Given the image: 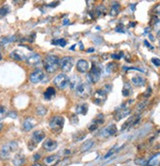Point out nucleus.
I'll return each instance as SVG.
<instances>
[{
	"instance_id": "f257e3e1",
	"label": "nucleus",
	"mask_w": 160,
	"mask_h": 166,
	"mask_svg": "<svg viewBox=\"0 0 160 166\" xmlns=\"http://www.w3.org/2000/svg\"><path fill=\"white\" fill-rule=\"evenodd\" d=\"M59 62L60 59L56 55H47L44 58V61H43V66H44L45 71L49 73V74L55 73L59 68Z\"/></svg>"
},
{
	"instance_id": "f03ea898",
	"label": "nucleus",
	"mask_w": 160,
	"mask_h": 166,
	"mask_svg": "<svg viewBox=\"0 0 160 166\" xmlns=\"http://www.w3.org/2000/svg\"><path fill=\"white\" fill-rule=\"evenodd\" d=\"M19 144L16 141L8 142L7 144L2 145L1 150H0V158L3 160H7L10 158L11 154L18 150Z\"/></svg>"
},
{
	"instance_id": "7ed1b4c3",
	"label": "nucleus",
	"mask_w": 160,
	"mask_h": 166,
	"mask_svg": "<svg viewBox=\"0 0 160 166\" xmlns=\"http://www.w3.org/2000/svg\"><path fill=\"white\" fill-rule=\"evenodd\" d=\"M64 123H65V120H64L63 116L55 115L49 120V127L55 133H60L63 129Z\"/></svg>"
},
{
	"instance_id": "20e7f679",
	"label": "nucleus",
	"mask_w": 160,
	"mask_h": 166,
	"mask_svg": "<svg viewBox=\"0 0 160 166\" xmlns=\"http://www.w3.org/2000/svg\"><path fill=\"white\" fill-rule=\"evenodd\" d=\"M75 92L81 98H86L91 94V87L88 83H81L75 89Z\"/></svg>"
},
{
	"instance_id": "39448f33",
	"label": "nucleus",
	"mask_w": 160,
	"mask_h": 166,
	"mask_svg": "<svg viewBox=\"0 0 160 166\" xmlns=\"http://www.w3.org/2000/svg\"><path fill=\"white\" fill-rule=\"evenodd\" d=\"M101 75V69L99 66H96L94 64L91 69V71L88 74V80L91 84H95L99 81Z\"/></svg>"
},
{
	"instance_id": "423d86ee",
	"label": "nucleus",
	"mask_w": 160,
	"mask_h": 166,
	"mask_svg": "<svg viewBox=\"0 0 160 166\" xmlns=\"http://www.w3.org/2000/svg\"><path fill=\"white\" fill-rule=\"evenodd\" d=\"M54 85L60 89H65L69 85V77L65 73H61V74L57 75L56 78L54 79Z\"/></svg>"
},
{
	"instance_id": "0eeeda50",
	"label": "nucleus",
	"mask_w": 160,
	"mask_h": 166,
	"mask_svg": "<svg viewBox=\"0 0 160 166\" xmlns=\"http://www.w3.org/2000/svg\"><path fill=\"white\" fill-rule=\"evenodd\" d=\"M74 65V59L71 56H64L60 59L59 67L63 72H70Z\"/></svg>"
},
{
	"instance_id": "6e6552de",
	"label": "nucleus",
	"mask_w": 160,
	"mask_h": 166,
	"mask_svg": "<svg viewBox=\"0 0 160 166\" xmlns=\"http://www.w3.org/2000/svg\"><path fill=\"white\" fill-rule=\"evenodd\" d=\"M117 133V127H116L115 124H110L107 127L103 128L102 130L98 133V136L101 137V138H109L113 135Z\"/></svg>"
},
{
	"instance_id": "1a4fd4ad",
	"label": "nucleus",
	"mask_w": 160,
	"mask_h": 166,
	"mask_svg": "<svg viewBox=\"0 0 160 166\" xmlns=\"http://www.w3.org/2000/svg\"><path fill=\"white\" fill-rule=\"evenodd\" d=\"M107 98V92L104 89H98L94 94V102L97 105H101L105 102Z\"/></svg>"
},
{
	"instance_id": "9d476101",
	"label": "nucleus",
	"mask_w": 160,
	"mask_h": 166,
	"mask_svg": "<svg viewBox=\"0 0 160 166\" xmlns=\"http://www.w3.org/2000/svg\"><path fill=\"white\" fill-rule=\"evenodd\" d=\"M44 79V73L42 70L36 69L30 75V81L33 84H39Z\"/></svg>"
},
{
	"instance_id": "9b49d317",
	"label": "nucleus",
	"mask_w": 160,
	"mask_h": 166,
	"mask_svg": "<svg viewBox=\"0 0 160 166\" xmlns=\"http://www.w3.org/2000/svg\"><path fill=\"white\" fill-rule=\"evenodd\" d=\"M57 147H58L57 142L52 139H46L42 144L43 150H45L46 151H53L56 150Z\"/></svg>"
},
{
	"instance_id": "f8f14e48",
	"label": "nucleus",
	"mask_w": 160,
	"mask_h": 166,
	"mask_svg": "<svg viewBox=\"0 0 160 166\" xmlns=\"http://www.w3.org/2000/svg\"><path fill=\"white\" fill-rule=\"evenodd\" d=\"M26 61H27V63L29 65L36 66V65H39V64L41 62V57H40V55L39 53H31L26 58Z\"/></svg>"
},
{
	"instance_id": "ddd939ff",
	"label": "nucleus",
	"mask_w": 160,
	"mask_h": 166,
	"mask_svg": "<svg viewBox=\"0 0 160 166\" xmlns=\"http://www.w3.org/2000/svg\"><path fill=\"white\" fill-rule=\"evenodd\" d=\"M44 138H45L44 132L41 130H37V131H36V132H34L33 136H31V142H33L34 145H37L39 142H42L43 140H44Z\"/></svg>"
},
{
	"instance_id": "4468645a",
	"label": "nucleus",
	"mask_w": 160,
	"mask_h": 166,
	"mask_svg": "<svg viewBox=\"0 0 160 166\" xmlns=\"http://www.w3.org/2000/svg\"><path fill=\"white\" fill-rule=\"evenodd\" d=\"M60 161V156L58 154H53V155H49L45 157L43 162L46 166H54Z\"/></svg>"
},
{
	"instance_id": "2eb2a0df",
	"label": "nucleus",
	"mask_w": 160,
	"mask_h": 166,
	"mask_svg": "<svg viewBox=\"0 0 160 166\" xmlns=\"http://www.w3.org/2000/svg\"><path fill=\"white\" fill-rule=\"evenodd\" d=\"M77 70L80 73H86L89 70V64L86 60L81 59L77 62Z\"/></svg>"
},
{
	"instance_id": "dca6fc26",
	"label": "nucleus",
	"mask_w": 160,
	"mask_h": 166,
	"mask_svg": "<svg viewBox=\"0 0 160 166\" xmlns=\"http://www.w3.org/2000/svg\"><path fill=\"white\" fill-rule=\"evenodd\" d=\"M34 126H36V121H34V118L29 117V118L26 119L24 122H23V130H24L25 132H29V131H31Z\"/></svg>"
},
{
	"instance_id": "f3484780",
	"label": "nucleus",
	"mask_w": 160,
	"mask_h": 166,
	"mask_svg": "<svg viewBox=\"0 0 160 166\" xmlns=\"http://www.w3.org/2000/svg\"><path fill=\"white\" fill-rule=\"evenodd\" d=\"M81 83H82V80H81V78L77 75H74V76H72L71 78H69V86H70V88L72 89H74V91L78 88V86L80 85Z\"/></svg>"
},
{
	"instance_id": "a211bd4d",
	"label": "nucleus",
	"mask_w": 160,
	"mask_h": 166,
	"mask_svg": "<svg viewBox=\"0 0 160 166\" xmlns=\"http://www.w3.org/2000/svg\"><path fill=\"white\" fill-rule=\"evenodd\" d=\"M26 163V157L23 153H18L14 156L13 164L15 166H23Z\"/></svg>"
},
{
	"instance_id": "6ab92c4d",
	"label": "nucleus",
	"mask_w": 160,
	"mask_h": 166,
	"mask_svg": "<svg viewBox=\"0 0 160 166\" xmlns=\"http://www.w3.org/2000/svg\"><path fill=\"white\" fill-rule=\"evenodd\" d=\"M10 57L12 58V59L16 60V61H24V60H26L25 54L23 53L22 51H19V50H14V51L11 52Z\"/></svg>"
},
{
	"instance_id": "aec40b11",
	"label": "nucleus",
	"mask_w": 160,
	"mask_h": 166,
	"mask_svg": "<svg viewBox=\"0 0 160 166\" xmlns=\"http://www.w3.org/2000/svg\"><path fill=\"white\" fill-rule=\"evenodd\" d=\"M88 110H89V105L86 103H81L76 106V112L78 114L86 115L88 113Z\"/></svg>"
},
{
	"instance_id": "412c9836",
	"label": "nucleus",
	"mask_w": 160,
	"mask_h": 166,
	"mask_svg": "<svg viewBox=\"0 0 160 166\" xmlns=\"http://www.w3.org/2000/svg\"><path fill=\"white\" fill-rule=\"evenodd\" d=\"M94 145V140H86V142H84V144L81 147V151L82 152H86V151L89 150Z\"/></svg>"
},
{
	"instance_id": "4be33fe9",
	"label": "nucleus",
	"mask_w": 160,
	"mask_h": 166,
	"mask_svg": "<svg viewBox=\"0 0 160 166\" xmlns=\"http://www.w3.org/2000/svg\"><path fill=\"white\" fill-rule=\"evenodd\" d=\"M131 113V109L129 108H123V109H118V113L116 114L115 116V119L117 121L121 120L122 118L126 117V116H128Z\"/></svg>"
},
{
	"instance_id": "5701e85b",
	"label": "nucleus",
	"mask_w": 160,
	"mask_h": 166,
	"mask_svg": "<svg viewBox=\"0 0 160 166\" xmlns=\"http://www.w3.org/2000/svg\"><path fill=\"white\" fill-rule=\"evenodd\" d=\"M132 83L136 87H142L145 85V79L144 77H141V76H135L134 78H132Z\"/></svg>"
},
{
	"instance_id": "b1692460",
	"label": "nucleus",
	"mask_w": 160,
	"mask_h": 166,
	"mask_svg": "<svg viewBox=\"0 0 160 166\" xmlns=\"http://www.w3.org/2000/svg\"><path fill=\"white\" fill-rule=\"evenodd\" d=\"M55 94H56V91H55L54 88H52V87H49V88L46 89V91L44 92V94H43V97H44L45 99H51L52 97H55Z\"/></svg>"
},
{
	"instance_id": "393cba45",
	"label": "nucleus",
	"mask_w": 160,
	"mask_h": 166,
	"mask_svg": "<svg viewBox=\"0 0 160 166\" xmlns=\"http://www.w3.org/2000/svg\"><path fill=\"white\" fill-rule=\"evenodd\" d=\"M132 94H133V89H132V87H131V85L130 84H125L123 87V89H122V94H123L124 97H128Z\"/></svg>"
},
{
	"instance_id": "a878e982",
	"label": "nucleus",
	"mask_w": 160,
	"mask_h": 166,
	"mask_svg": "<svg viewBox=\"0 0 160 166\" xmlns=\"http://www.w3.org/2000/svg\"><path fill=\"white\" fill-rule=\"evenodd\" d=\"M119 12H120V4L115 2V3L112 4L111 9H110V16H112V17L117 16Z\"/></svg>"
},
{
	"instance_id": "bb28decb",
	"label": "nucleus",
	"mask_w": 160,
	"mask_h": 166,
	"mask_svg": "<svg viewBox=\"0 0 160 166\" xmlns=\"http://www.w3.org/2000/svg\"><path fill=\"white\" fill-rule=\"evenodd\" d=\"M86 137V133H84L83 131H79L76 134L73 135V139H74V141H82V140Z\"/></svg>"
},
{
	"instance_id": "cd10ccee",
	"label": "nucleus",
	"mask_w": 160,
	"mask_h": 166,
	"mask_svg": "<svg viewBox=\"0 0 160 166\" xmlns=\"http://www.w3.org/2000/svg\"><path fill=\"white\" fill-rule=\"evenodd\" d=\"M47 112V109H46L45 106L43 105H39L36 107V114L39 116H44Z\"/></svg>"
},
{
	"instance_id": "c85d7f7f",
	"label": "nucleus",
	"mask_w": 160,
	"mask_h": 166,
	"mask_svg": "<svg viewBox=\"0 0 160 166\" xmlns=\"http://www.w3.org/2000/svg\"><path fill=\"white\" fill-rule=\"evenodd\" d=\"M51 43L54 45H58V46H62V47H64V46L67 44V42L64 39H58L52 40Z\"/></svg>"
},
{
	"instance_id": "c756f323",
	"label": "nucleus",
	"mask_w": 160,
	"mask_h": 166,
	"mask_svg": "<svg viewBox=\"0 0 160 166\" xmlns=\"http://www.w3.org/2000/svg\"><path fill=\"white\" fill-rule=\"evenodd\" d=\"M105 6L104 5H98L96 7V9H95V14H96V16L100 17L101 15H103L104 13H105Z\"/></svg>"
},
{
	"instance_id": "7c9ffc66",
	"label": "nucleus",
	"mask_w": 160,
	"mask_h": 166,
	"mask_svg": "<svg viewBox=\"0 0 160 166\" xmlns=\"http://www.w3.org/2000/svg\"><path fill=\"white\" fill-rule=\"evenodd\" d=\"M147 103H148V101L147 100H142L141 101L138 105H136V111L138 112H141L142 111L144 108H146V105H147Z\"/></svg>"
},
{
	"instance_id": "2f4dec72",
	"label": "nucleus",
	"mask_w": 160,
	"mask_h": 166,
	"mask_svg": "<svg viewBox=\"0 0 160 166\" xmlns=\"http://www.w3.org/2000/svg\"><path fill=\"white\" fill-rule=\"evenodd\" d=\"M103 122H104V116H103V114H98L97 117L94 120V124L98 125V124H102Z\"/></svg>"
},
{
	"instance_id": "473e14b6",
	"label": "nucleus",
	"mask_w": 160,
	"mask_h": 166,
	"mask_svg": "<svg viewBox=\"0 0 160 166\" xmlns=\"http://www.w3.org/2000/svg\"><path fill=\"white\" fill-rule=\"evenodd\" d=\"M8 12H9V9H8V7H2V8H0V19L6 16L7 14H8Z\"/></svg>"
},
{
	"instance_id": "72a5a7b5",
	"label": "nucleus",
	"mask_w": 160,
	"mask_h": 166,
	"mask_svg": "<svg viewBox=\"0 0 160 166\" xmlns=\"http://www.w3.org/2000/svg\"><path fill=\"white\" fill-rule=\"evenodd\" d=\"M7 115V109L4 106H0V120L3 119Z\"/></svg>"
},
{
	"instance_id": "f704fd0d",
	"label": "nucleus",
	"mask_w": 160,
	"mask_h": 166,
	"mask_svg": "<svg viewBox=\"0 0 160 166\" xmlns=\"http://www.w3.org/2000/svg\"><path fill=\"white\" fill-rule=\"evenodd\" d=\"M14 40H16V37H15V36H9V37H5V39H2V43H8V42H14Z\"/></svg>"
},
{
	"instance_id": "c9c22d12",
	"label": "nucleus",
	"mask_w": 160,
	"mask_h": 166,
	"mask_svg": "<svg viewBox=\"0 0 160 166\" xmlns=\"http://www.w3.org/2000/svg\"><path fill=\"white\" fill-rule=\"evenodd\" d=\"M71 123L73 125H77L79 123V118H78V116L76 114H73L71 116Z\"/></svg>"
},
{
	"instance_id": "e433bc0d",
	"label": "nucleus",
	"mask_w": 160,
	"mask_h": 166,
	"mask_svg": "<svg viewBox=\"0 0 160 166\" xmlns=\"http://www.w3.org/2000/svg\"><path fill=\"white\" fill-rule=\"evenodd\" d=\"M115 151H116V148H115V147H114L111 148V150H110L108 151V152H107V153L105 154V156H104V158H105V159H106V158H109L110 156H112L113 154H114Z\"/></svg>"
},
{
	"instance_id": "4c0bfd02",
	"label": "nucleus",
	"mask_w": 160,
	"mask_h": 166,
	"mask_svg": "<svg viewBox=\"0 0 160 166\" xmlns=\"http://www.w3.org/2000/svg\"><path fill=\"white\" fill-rule=\"evenodd\" d=\"M151 62H152L156 67H160V59L159 58H152V59H151Z\"/></svg>"
},
{
	"instance_id": "58836bf2",
	"label": "nucleus",
	"mask_w": 160,
	"mask_h": 166,
	"mask_svg": "<svg viewBox=\"0 0 160 166\" xmlns=\"http://www.w3.org/2000/svg\"><path fill=\"white\" fill-rule=\"evenodd\" d=\"M154 13L157 14V15H160V4L155 6V8H154Z\"/></svg>"
},
{
	"instance_id": "ea45409f",
	"label": "nucleus",
	"mask_w": 160,
	"mask_h": 166,
	"mask_svg": "<svg viewBox=\"0 0 160 166\" xmlns=\"http://www.w3.org/2000/svg\"><path fill=\"white\" fill-rule=\"evenodd\" d=\"M122 56H123V54H122V53L121 54H112L111 55V57L113 58V59H117V60L120 59Z\"/></svg>"
},
{
	"instance_id": "a19ab883",
	"label": "nucleus",
	"mask_w": 160,
	"mask_h": 166,
	"mask_svg": "<svg viewBox=\"0 0 160 166\" xmlns=\"http://www.w3.org/2000/svg\"><path fill=\"white\" fill-rule=\"evenodd\" d=\"M8 116H9V117H11V118H17V113L16 112H14V111H11V112H9L8 113Z\"/></svg>"
},
{
	"instance_id": "79ce46f5",
	"label": "nucleus",
	"mask_w": 160,
	"mask_h": 166,
	"mask_svg": "<svg viewBox=\"0 0 160 166\" xmlns=\"http://www.w3.org/2000/svg\"><path fill=\"white\" fill-rule=\"evenodd\" d=\"M111 89H112V86L110 85V84H108V85L105 86V89H104V91H105L106 92H109L110 91H111Z\"/></svg>"
},
{
	"instance_id": "37998d69",
	"label": "nucleus",
	"mask_w": 160,
	"mask_h": 166,
	"mask_svg": "<svg viewBox=\"0 0 160 166\" xmlns=\"http://www.w3.org/2000/svg\"><path fill=\"white\" fill-rule=\"evenodd\" d=\"M96 128H97V125H96V124H92L91 126H89V131H91V132H92V131L96 130Z\"/></svg>"
},
{
	"instance_id": "c03bdc74",
	"label": "nucleus",
	"mask_w": 160,
	"mask_h": 166,
	"mask_svg": "<svg viewBox=\"0 0 160 166\" xmlns=\"http://www.w3.org/2000/svg\"><path fill=\"white\" fill-rule=\"evenodd\" d=\"M150 94H151V88H148V89H147V91L145 92V94H144V97H149Z\"/></svg>"
},
{
	"instance_id": "a18cd8bd",
	"label": "nucleus",
	"mask_w": 160,
	"mask_h": 166,
	"mask_svg": "<svg viewBox=\"0 0 160 166\" xmlns=\"http://www.w3.org/2000/svg\"><path fill=\"white\" fill-rule=\"evenodd\" d=\"M115 31H117V33H125V31L123 30V28H121V27H117Z\"/></svg>"
},
{
	"instance_id": "49530a36",
	"label": "nucleus",
	"mask_w": 160,
	"mask_h": 166,
	"mask_svg": "<svg viewBox=\"0 0 160 166\" xmlns=\"http://www.w3.org/2000/svg\"><path fill=\"white\" fill-rule=\"evenodd\" d=\"M144 44L146 45L148 48H150V49H153V47H152V46H151V45L149 44V43H148V42H147V40H144Z\"/></svg>"
},
{
	"instance_id": "de8ad7c7",
	"label": "nucleus",
	"mask_w": 160,
	"mask_h": 166,
	"mask_svg": "<svg viewBox=\"0 0 160 166\" xmlns=\"http://www.w3.org/2000/svg\"><path fill=\"white\" fill-rule=\"evenodd\" d=\"M39 157H40V156H39V154H37V153H36V154H34V160H39Z\"/></svg>"
},
{
	"instance_id": "09e8293b",
	"label": "nucleus",
	"mask_w": 160,
	"mask_h": 166,
	"mask_svg": "<svg viewBox=\"0 0 160 166\" xmlns=\"http://www.w3.org/2000/svg\"><path fill=\"white\" fill-rule=\"evenodd\" d=\"M58 4H59V2H53V3H50V6H49V7H55L54 6V5H58Z\"/></svg>"
},
{
	"instance_id": "8fccbe9b",
	"label": "nucleus",
	"mask_w": 160,
	"mask_h": 166,
	"mask_svg": "<svg viewBox=\"0 0 160 166\" xmlns=\"http://www.w3.org/2000/svg\"><path fill=\"white\" fill-rule=\"evenodd\" d=\"M157 36H158L159 42H160V30H158V31H157Z\"/></svg>"
},
{
	"instance_id": "3c124183",
	"label": "nucleus",
	"mask_w": 160,
	"mask_h": 166,
	"mask_svg": "<svg viewBox=\"0 0 160 166\" xmlns=\"http://www.w3.org/2000/svg\"><path fill=\"white\" fill-rule=\"evenodd\" d=\"M31 166H42L41 164H39V163H34V164H33Z\"/></svg>"
},
{
	"instance_id": "603ef678",
	"label": "nucleus",
	"mask_w": 160,
	"mask_h": 166,
	"mask_svg": "<svg viewBox=\"0 0 160 166\" xmlns=\"http://www.w3.org/2000/svg\"><path fill=\"white\" fill-rule=\"evenodd\" d=\"M94 48H89V49H88V52H94Z\"/></svg>"
},
{
	"instance_id": "864d4df0",
	"label": "nucleus",
	"mask_w": 160,
	"mask_h": 166,
	"mask_svg": "<svg viewBox=\"0 0 160 166\" xmlns=\"http://www.w3.org/2000/svg\"><path fill=\"white\" fill-rule=\"evenodd\" d=\"M2 128H3V124H2V123H0V131L2 130Z\"/></svg>"
},
{
	"instance_id": "5fc2aeb1",
	"label": "nucleus",
	"mask_w": 160,
	"mask_h": 166,
	"mask_svg": "<svg viewBox=\"0 0 160 166\" xmlns=\"http://www.w3.org/2000/svg\"><path fill=\"white\" fill-rule=\"evenodd\" d=\"M149 37H150V39H151V40H153V39H153V36H151V34H149Z\"/></svg>"
},
{
	"instance_id": "6e6d98bb",
	"label": "nucleus",
	"mask_w": 160,
	"mask_h": 166,
	"mask_svg": "<svg viewBox=\"0 0 160 166\" xmlns=\"http://www.w3.org/2000/svg\"><path fill=\"white\" fill-rule=\"evenodd\" d=\"M1 58H2V57H1V55H0V60H1Z\"/></svg>"
},
{
	"instance_id": "4d7b16f0",
	"label": "nucleus",
	"mask_w": 160,
	"mask_h": 166,
	"mask_svg": "<svg viewBox=\"0 0 160 166\" xmlns=\"http://www.w3.org/2000/svg\"><path fill=\"white\" fill-rule=\"evenodd\" d=\"M144 166H150V165H144Z\"/></svg>"
}]
</instances>
